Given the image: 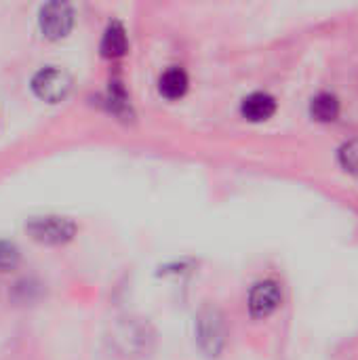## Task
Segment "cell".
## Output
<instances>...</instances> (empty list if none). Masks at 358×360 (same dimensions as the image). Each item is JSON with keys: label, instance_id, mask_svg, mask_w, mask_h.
Wrapping results in <instances>:
<instances>
[{"label": "cell", "instance_id": "obj_4", "mask_svg": "<svg viewBox=\"0 0 358 360\" xmlns=\"http://www.w3.org/2000/svg\"><path fill=\"white\" fill-rule=\"evenodd\" d=\"M38 23L49 40H61L74 25V11L65 2H49L40 8Z\"/></svg>", "mask_w": 358, "mask_h": 360}, {"label": "cell", "instance_id": "obj_5", "mask_svg": "<svg viewBox=\"0 0 358 360\" xmlns=\"http://www.w3.org/2000/svg\"><path fill=\"white\" fill-rule=\"evenodd\" d=\"M281 289L274 281H262L257 283L251 293H249V314L257 321L268 319L270 314H274L281 306Z\"/></svg>", "mask_w": 358, "mask_h": 360}, {"label": "cell", "instance_id": "obj_8", "mask_svg": "<svg viewBox=\"0 0 358 360\" xmlns=\"http://www.w3.org/2000/svg\"><path fill=\"white\" fill-rule=\"evenodd\" d=\"M158 89L167 99H179L188 91V74L181 68H171L160 76Z\"/></svg>", "mask_w": 358, "mask_h": 360}, {"label": "cell", "instance_id": "obj_6", "mask_svg": "<svg viewBox=\"0 0 358 360\" xmlns=\"http://www.w3.org/2000/svg\"><path fill=\"white\" fill-rule=\"evenodd\" d=\"M241 112L251 122L268 120L276 112V99L268 93H251L249 97L243 99Z\"/></svg>", "mask_w": 358, "mask_h": 360}, {"label": "cell", "instance_id": "obj_2", "mask_svg": "<svg viewBox=\"0 0 358 360\" xmlns=\"http://www.w3.org/2000/svg\"><path fill=\"white\" fill-rule=\"evenodd\" d=\"M27 234L42 245H65L76 234V224L68 217H38L25 226Z\"/></svg>", "mask_w": 358, "mask_h": 360}, {"label": "cell", "instance_id": "obj_10", "mask_svg": "<svg viewBox=\"0 0 358 360\" xmlns=\"http://www.w3.org/2000/svg\"><path fill=\"white\" fill-rule=\"evenodd\" d=\"M19 262V251L15 245L11 243H2L0 240V270H11L15 268Z\"/></svg>", "mask_w": 358, "mask_h": 360}, {"label": "cell", "instance_id": "obj_7", "mask_svg": "<svg viewBox=\"0 0 358 360\" xmlns=\"http://www.w3.org/2000/svg\"><path fill=\"white\" fill-rule=\"evenodd\" d=\"M127 49H129V40H127V32L122 23L120 21L108 23L103 38H101V55L108 59H118L127 53Z\"/></svg>", "mask_w": 358, "mask_h": 360}, {"label": "cell", "instance_id": "obj_9", "mask_svg": "<svg viewBox=\"0 0 358 360\" xmlns=\"http://www.w3.org/2000/svg\"><path fill=\"white\" fill-rule=\"evenodd\" d=\"M310 114L321 120V122H329V120H335L338 114H340V101L335 95L331 93H321L312 99L310 103Z\"/></svg>", "mask_w": 358, "mask_h": 360}, {"label": "cell", "instance_id": "obj_1", "mask_svg": "<svg viewBox=\"0 0 358 360\" xmlns=\"http://www.w3.org/2000/svg\"><path fill=\"white\" fill-rule=\"evenodd\" d=\"M196 342L205 356L215 359L226 344V323L217 308H203L196 316Z\"/></svg>", "mask_w": 358, "mask_h": 360}, {"label": "cell", "instance_id": "obj_3", "mask_svg": "<svg viewBox=\"0 0 358 360\" xmlns=\"http://www.w3.org/2000/svg\"><path fill=\"white\" fill-rule=\"evenodd\" d=\"M72 89V78L59 68H42L32 78V91L38 99L46 103H59L68 97Z\"/></svg>", "mask_w": 358, "mask_h": 360}]
</instances>
